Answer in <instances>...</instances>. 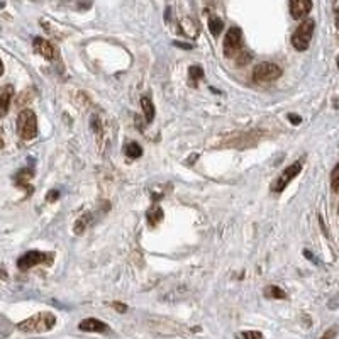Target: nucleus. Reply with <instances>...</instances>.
I'll return each instance as SVG.
<instances>
[{
	"instance_id": "1",
	"label": "nucleus",
	"mask_w": 339,
	"mask_h": 339,
	"mask_svg": "<svg viewBox=\"0 0 339 339\" xmlns=\"http://www.w3.org/2000/svg\"><path fill=\"white\" fill-rule=\"evenodd\" d=\"M56 324V315L53 312H38L29 319L17 324V329L22 333H48Z\"/></svg>"
},
{
	"instance_id": "14",
	"label": "nucleus",
	"mask_w": 339,
	"mask_h": 339,
	"mask_svg": "<svg viewBox=\"0 0 339 339\" xmlns=\"http://www.w3.org/2000/svg\"><path fill=\"white\" fill-rule=\"evenodd\" d=\"M141 107H143V112H145L146 124H151L154 121V116H156V110H154V105L151 102L149 95H143L141 97Z\"/></svg>"
},
{
	"instance_id": "22",
	"label": "nucleus",
	"mask_w": 339,
	"mask_h": 339,
	"mask_svg": "<svg viewBox=\"0 0 339 339\" xmlns=\"http://www.w3.org/2000/svg\"><path fill=\"white\" fill-rule=\"evenodd\" d=\"M236 339H263V334L260 331H242V333H236Z\"/></svg>"
},
{
	"instance_id": "13",
	"label": "nucleus",
	"mask_w": 339,
	"mask_h": 339,
	"mask_svg": "<svg viewBox=\"0 0 339 339\" xmlns=\"http://www.w3.org/2000/svg\"><path fill=\"white\" fill-rule=\"evenodd\" d=\"M32 176H34V168H31V167L22 168V170H19V171L16 173V176H14V182H16L17 187H22V189H27V192L31 194V192H32V187H29L27 182L32 178Z\"/></svg>"
},
{
	"instance_id": "5",
	"label": "nucleus",
	"mask_w": 339,
	"mask_h": 339,
	"mask_svg": "<svg viewBox=\"0 0 339 339\" xmlns=\"http://www.w3.org/2000/svg\"><path fill=\"white\" fill-rule=\"evenodd\" d=\"M282 68H280L276 63H271V61H263V63L256 65L253 70V82L256 83H270L275 82L282 76Z\"/></svg>"
},
{
	"instance_id": "19",
	"label": "nucleus",
	"mask_w": 339,
	"mask_h": 339,
	"mask_svg": "<svg viewBox=\"0 0 339 339\" xmlns=\"http://www.w3.org/2000/svg\"><path fill=\"white\" fill-rule=\"evenodd\" d=\"M124 153H126V156H129L131 160H136V158L143 156V148H141V145H139V143L131 141V143H127V145L124 146Z\"/></svg>"
},
{
	"instance_id": "7",
	"label": "nucleus",
	"mask_w": 339,
	"mask_h": 339,
	"mask_svg": "<svg viewBox=\"0 0 339 339\" xmlns=\"http://www.w3.org/2000/svg\"><path fill=\"white\" fill-rule=\"evenodd\" d=\"M224 56L226 58H236L242 51V31L239 27H231L224 39Z\"/></svg>"
},
{
	"instance_id": "6",
	"label": "nucleus",
	"mask_w": 339,
	"mask_h": 339,
	"mask_svg": "<svg viewBox=\"0 0 339 339\" xmlns=\"http://www.w3.org/2000/svg\"><path fill=\"white\" fill-rule=\"evenodd\" d=\"M302 168H304V163H302V161H295V163H292L290 167H287L282 173H280L278 178L271 183V192H273V194H282V192L289 187V183L292 182L295 176H298Z\"/></svg>"
},
{
	"instance_id": "4",
	"label": "nucleus",
	"mask_w": 339,
	"mask_h": 339,
	"mask_svg": "<svg viewBox=\"0 0 339 339\" xmlns=\"http://www.w3.org/2000/svg\"><path fill=\"white\" fill-rule=\"evenodd\" d=\"M54 263V253H44V251H27L17 260V268L22 271L31 270L32 266L38 265H53Z\"/></svg>"
},
{
	"instance_id": "2",
	"label": "nucleus",
	"mask_w": 339,
	"mask_h": 339,
	"mask_svg": "<svg viewBox=\"0 0 339 339\" xmlns=\"http://www.w3.org/2000/svg\"><path fill=\"white\" fill-rule=\"evenodd\" d=\"M17 134L24 141H31L38 136V119L34 110L22 109L17 116Z\"/></svg>"
},
{
	"instance_id": "32",
	"label": "nucleus",
	"mask_w": 339,
	"mask_h": 339,
	"mask_svg": "<svg viewBox=\"0 0 339 339\" xmlns=\"http://www.w3.org/2000/svg\"><path fill=\"white\" fill-rule=\"evenodd\" d=\"M0 148H3V134H2V129H0Z\"/></svg>"
},
{
	"instance_id": "29",
	"label": "nucleus",
	"mask_w": 339,
	"mask_h": 339,
	"mask_svg": "<svg viewBox=\"0 0 339 339\" xmlns=\"http://www.w3.org/2000/svg\"><path fill=\"white\" fill-rule=\"evenodd\" d=\"M58 197H60V192H58V190H51L49 194L46 195V200L48 202H54Z\"/></svg>"
},
{
	"instance_id": "16",
	"label": "nucleus",
	"mask_w": 339,
	"mask_h": 339,
	"mask_svg": "<svg viewBox=\"0 0 339 339\" xmlns=\"http://www.w3.org/2000/svg\"><path fill=\"white\" fill-rule=\"evenodd\" d=\"M146 217H148V224L151 227H156L158 224L163 220L165 214H163V209L160 207V205H153V207L149 209L148 214H146Z\"/></svg>"
},
{
	"instance_id": "8",
	"label": "nucleus",
	"mask_w": 339,
	"mask_h": 339,
	"mask_svg": "<svg viewBox=\"0 0 339 339\" xmlns=\"http://www.w3.org/2000/svg\"><path fill=\"white\" fill-rule=\"evenodd\" d=\"M149 327L158 334H165V336H173V334H180L182 333V327L176 322L170 319H163V317H154L149 319Z\"/></svg>"
},
{
	"instance_id": "26",
	"label": "nucleus",
	"mask_w": 339,
	"mask_h": 339,
	"mask_svg": "<svg viewBox=\"0 0 339 339\" xmlns=\"http://www.w3.org/2000/svg\"><path fill=\"white\" fill-rule=\"evenodd\" d=\"M336 334H338V327L333 326V327H329V329H327L319 339H334V338H336Z\"/></svg>"
},
{
	"instance_id": "30",
	"label": "nucleus",
	"mask_w": 339,
	"mask_h": 339,
	"mask_svg": "<svg viewBox=\"0 0 339 339\" xmlns=\"http://www.w3.org/2000/svg\"><path fill=\"white\" fill-rule=\"evenodd\" d=\"M334 16H336V27L339 29V7H336V10H334Z\"/></svg>"
},
{
	"instance_id": "10",
	"label": "nucleus",
	"mask_w": 339,
	"mask_h": 339,
	"mask_svg": "<svg viewBox=\"0 0 339 339\" xmlns=\"http://www.w3.org/2000/svg\"><path fill=\"white\" fill-rule=\"evenodd\" d=\"M78 329L83 331V333H109L110 327L105 322H102V320L95 317H88V319H83L78 324Z\"/></svg>"
},
{
	"instance_id": "35",
	"label": "nucleus",
	"mask_w": 339,
	"mask_h": 339,
	"mask_svg": "<svg viewBox=\"0 0 339 339\" xmlns=\"http://www.w3.org/2000/svg\"><path fill=\"white\" fill-rule=\"evenodd\" d=\"M338 212H339V209H338Z\"/></svg>"
},
{
	"instance_id": "21",
	"label": "nucleus",
	"mask_w": 339,
	"mask_h": 339,
	"mask_svg": "<svg viewBox=\"0 0 339 339\" xmlns=\"http://www.w3.org/2000/svg\"><path fill=\"white\" fill-rule=\"evenodd\" d=\"M90 214H83L82 217H78V220L75 222V234H82L85 231V227H87L88 220H90Z\"/></svg>"
},
{
	"instance_id": "31",
	"label": "nucleus",
	"mask_w": 339,
	"mask_h": 339,
	"mask_svg": "<svg viewBox=\"0 0 339 339\" xmlns=\"http://www.w3.org/2000/svg\"><path fill=\"white\" fill-rule=\"evenodd\" d=\"M175 44H176V46H180V48H187V49H192V48H194L192 44H183V43H175Z\"/></svg>"
},
{
	"instance_id": "33",
	"label": "nucleus",
	"mask_w": 339,
	"mask_h": 339,
	"mask_svg": "<svg viewBox=\"0 0 339 339\" xmlns=\"http://www.w3.org/2000/svg\"><path fill=\"white\" fill-rule=\"evenodd\" d=\"M3 75V63H2V60H0V76Z\"/></svg>"
},
{
	"instance_id": "25",
	"label": "nucleus",
	"mask_w": 339,
	"mask_h": 339,
	"mask_svg": "<svg viewBox=\"0 0 339 339\" xmlns=\"http://www.w3.org/2000/svg\"><path fill=\"white\" fill-rule=\"evenodd\" d=\"M32 90H25L24 94H21L19 95V98H17V107H25V104H27L29 100H32Z\"/></svg>"
},
{
	"instance_id": "12",
	"label": "nucleus",
	"mask_w": 339,
	"mask_h": 339,
	"mask_svg": "<svg viewBox=\"0 0 339 339\" xmlns=\"http://www.w3.org/2000/svg\"><path fill=\"white\" fill-rule=\"evenodd\" d=\"M12 97H14L12 85H3V87H0V117L7 116L10 102H12Z\"/></svg>"
},
{
	"instance_id": "24",
	"label": "nucleus",
	"mask_w": 339,
	"mask_h": 339,
	"mask_svg": "<svg viewBox=\"0 0 339 339\" xmlns=\"http://www.w3.org/2000/svg\"><path fill=\"white\" fill-rule=\"evenodd\" d=\"M251 60H253V54L249 53V51H241V53L238 54V58H236V65L244 66V65H248Z\"/></svg>"
},
{
	"instance_id": "15",
	"label": "nucleus",
	"mask_w": 339,
	"mask_h": 339,
	"mask_svg": "<svg viewBox=\"0 0 339 339\" xmlns=\"http://www.w3.org/2000/svg\"><path fill=\"white\" fill-rule=\"evenodd\" d=\"M180 31L183 32L185 36H189V38H195L198 32V27H197V22H195L192 17H185V19H182V22H180Z\"/></svg>"
},
{
	"instance_id": "9",
	"label": "nucleus",
	"mask_w": 339,
	"mask_h": 339,
	"mask_svg": "<svg viewBox=\"0 0 339 339\" xmlns=\"http://www.w3.org/2000/svg\"><path fill=\"white\" fill-rule=\"evenodd\" d=\"M32 48H34L36 53L41 54L46 60H54V58H56V49H54V46L44 38H34Z\"/></svg>"
},
{
	"instance_id": "28",
	"label": "nucleus",
	"mask_w": 339,
	"mask_h": 339,
	"mask_svg": "<svg viewBox=\"0 0 339 339\" xmlns=\"http://www.w3.org/2000/svg\"><path fill=\"white\" fill-rule=\"evenodd\" d=\"M289 121L293 124V126H298V124L302 122V117L297 116V114H289Z\"/></svg>"
},
{
	"instance_id": "17",
	"label": "nucleus",
	"mask_w": 339,
	"mask_h": 339,
	"mask_svg": "<svg viewBox=\"0 0 339 339\" xmlns=\"http://www.w3.org/2000/svg\"><path fill=\"white\" fill-rule=\"evenodd\" d=\"M202 78H204V68L200 65H192L189 68V85L197 87Z\"/></svg>"
},
{
	"instance_id": "20",
	"label": "nucleus",
	"mask_w": 339,
	"mask_h": 339,
	"mask_svg": "<svg viewBox=\"0 0 339 339\" xmlns=\"http://www.w3.org/2000/svg\"><path fill=\"white\" fill-rule=\"evenodd\" d=\"M222 29H224V22L220 17H217V16H211L209 17V31L212 32V36H219L220 32H222Z\"/></svg>"
},
{
	"instance_id": "18",
	"label": "nucleus",
	"mask_w": 339,
	"mask_h": 339,
	"mask_svg": "<svg viewBox=\"0 0 339 339\" xmlns=\"http://www.w3.org/2000/svg\"><path fill=\"white\" fill-rule=\"evenodd\" d=\"M263 293H265V297L271 298V300H285V298L289 297L285 290H282L280 287H276V285H268L266 289L263 290Z\"/></svg>"
},
{
	"instance_id": "3",
	"label": "nucleus",
	"mask_w": 339,
	"mask_h": 339,
	"mask_svg": "<svg viewBox=\"0 0 339 339\" xmlns=\"http://www.w3.org/2000/svg\"><path fill=\"white\" fill-rule=\"evenodd\" d=\"M315 22L312 19H305L300 25L295 29V32L292 34V46L297 51H305L309 49L312 41V34H314Z\"/></svg>"
},
{
	"instance_id": "34",
	"label": "nucleus",
	"mask_w": 339,
	"mask_h": 339,
	"mask_svg": "<svg viewBox=\"0 0 339 339\" xmlns=\"http://www.w3.org/2000/svg\"><path fill=\"white\" fill-rule=\"evenodd\" d=\"M338 66H339V58H338Z\"/></svg>"
},
{
	"instance_id": "11",
	"label": "nucleus",
	"mask_w": 339,
	"mask_h": 339,
	"mask_svg": "<svg viewBox=\"0 0 339 339\" xmlns=\"http://www.w3.org/2000/svg\"><path fill=\"white\" fill-rule=\"evenodd\" d=\"M312 10V2L311 0H292L290 2V14L293 19H304L309 12Z\"/></svg>"
},
{
	"instance_id": "27",
	"label": "nucleus",
	"mask_w": 339,
	"mask_h": 339,
	"mask_svg": "<svg viewBox=\"0 0 339 339\" xmlns=\"http://www.w3.org/2000/svg\"><path fill=\"white\" fill-rule=\"evenodd\" d=\"M112 307L116 309L117 312H121V314H126L127 312V305L122 304V302H112Z\"/></svg>"
},
{
	"instance_id": "23",
	"label": "nucleus",
	"mask_w": 339,
	"mask_h": 339,
	"mask_svg": "<svg viewBox=\"0 0 339 339\" xmlns=\"http://www.w3.org/2000/svg\"><path fill=\"white\" fill-rule=\"evenodd\" d=\"M331 189H333V192L339 194V163L334 167L333 173H331Z\"/></svg>"
}]
</instances>
